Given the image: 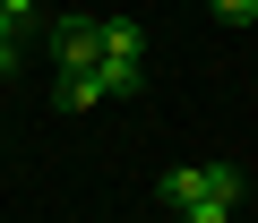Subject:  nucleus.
Returning a JSON list of instances; mask_svg holds the SVG:
<instances>
[{
    "mask_svg": "<svg viewBox=\"0 0 258 223\" xmlns=\"http://www.w3.org/2000/svg\"><path fill=\"white\" fill-rule=\"evenodd\" d=\"M172 223H232V206H215V197H198V206H181Z\"/></svg>",
    "mask_w": 258,
    "mask_h": 223,
    "instance_id": "0eeeda50",
    "label": "nucleus"
},
{
    "mask_svg": "<svg viewBox=\"0 0 258 223\" xmlns=\"http://www.w3.org/2000/svg\"><path fill=\"white\" fill-rule=\"evenodd\" d=\"M52 60L60 69H95L103 60V18H60L52 26Z\"/></svg>",
    "mask_w": 258,
    "mask_h": 223,
    "instance_id": "f257e3e1",
    "label": "nucleus"
},
{
    "mask_svg": "<svg viewBox=\"0 0 258 223\" xmlns=\"http://www.w3.org/2000/svg\"><path fill=\"white\" fill-rule=\"evenodd\" d=\"M9 69H18V35L0 26V77H9Z\"/></svg>",
    "mask_w": 258,
    "mask_h": 223,
    "instance_id": "6e6552de",
    "label": "nucleus"
},
{
    "mask_svg": "<svg viewBox=\"0 0 258 223\" xmlns=\"http://www.w3.org/2000/svg\"><path fill=\"white\" fill-rule=\"evenodd\" d=\"M207 197V163H181V172H164V206L181 214V206H198Z\"/></svg>",
    "mask_w": 258,
    "mask_h": 223,
    "instance_id": "7ed1b4c3",
    "label": "nucleus"
},
{
    "mask_svg": "<svg viewBox=\"0 0 258 223\" xmlns=\"http://www.w3.org/2000/svg\"><path fill=\"white\" fill-rule=\"evenodd\" d=\"M207 9H215L224 26H258V0H207Z\"/></svg>",
    "mask_w": 258,
    "mask_h": 223,
    "instance_id": "423d86ee",
    "label": "nucleus"
},
{
    "mask_svg": "<svg viewBox=\"0 0 258 223\" xmlns=\"http://www.w3.org/2000/svg\"><path fill=\"white\" fill-rule=\"evenodd\" d=\"M103 60H147V35H138V18H103Z\"/></svg>",
    "mask_w": 258,
    "mask_h": 223,
    "instance_id": "f03ea898",
    "label": "nucleus"
},
{
    "mask_svg": "<svg viewBox=\"0 0 258 223\" xmlns=\"http://www.w3.org/2000/svg\"><path fill=\"white\" fill-rule=\"evenodd\" d=\"M0 26H9V35H35L43 26V0H0Z\"/></svg>",
    "mask_w": 258,
    "mask_h": 223,
    "instance_id": "39448f33",
    "label": "nucleus"
},
{
    "mask_svg": "<svg viewBox=\"0 0 258 223\" xmlns=\"http://www.w3.org/2000/svg\"><path fill=\"white\" fill-rule=\"evenodd\" d=\"M60 103H69V112H95V103H103V77H95V69H60Z\"/></svg>",
    "mask_w": 258,
    "mask_h": 223,
    "instance_id": "20e7f679",
    "label": "nucleus"
}]
</instances>
